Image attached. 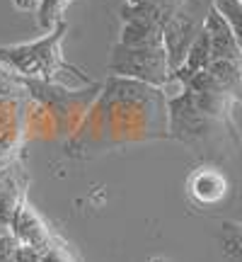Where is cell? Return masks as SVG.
Wrapping results in <instances>:
<instances>
[{
	"label": "cell",
	"mask_w": 242,
	"mask_h": 262,
	"mask_svg": "<svg viewBox=\"0 0 242 262\" xmlns=\"http://www.w3.org/2000/svg\"><path fill=\"white\" fill-rule=\"evenodd\" d=\"M170 139L167 95L162 88L109 75L90 112L78 126L68 150H104L109 146Z\"/></svg>",
	"instance_id": "1"
},
{
	"label": "cell",
	"mask_w": 242,
	"mask_h": 262,
	"mask_svg": "<svg viewBox=\"0 0 242 262\" xmlns=\"http://www.w3.org/2000/svg\"><path fill=\"white\" fill-rule=\"evenodd\" d=\"M235 104L237 100L221 88L191 90L182 85V90L167 95L170 139L211 163L230 160L240 148V134L233 117Z\"/></svg>",
	"instance_id": "2"
},
{
	"label": "cell",
	"mask_w": 242,
	"mask_h": 262,
	"mask_svg": "<svg viewBox=\"0 0 242 262\" xmlns=\"http://www.w3.org/2000/svg\"><path fill=\"white\" fill-rule=\"evenodd\" d=\"M65 27H68L65 19H58L46 37L37 39V41L17 44V47H0V61L10 66L19 78H27V80L58 83L73 88V90L92 85V80L83 71L63 61L61 41H63Z\"/></svg>",
	"instance_id": "3"
},
{
	"label": "cell",
	"mask_w": 242,
	"mask_h": 262,
	"mask_svg": "<svg viewBox=\"0 0 242 262\" xmlns=\"http://www.w3.org/2000/svg\"><path fill=\"white\" fill-rule=\"evenodd\" d=\"M109 75L165 88L167 80L172 78L165 44H160V47H124L116 41L112 47V58H109Z\"/></svg>",
	"instance_id": "4"
},
{
	"label": "cell",
	"mask_w": 242,
	"mask_h": 262,
	"mask_svg": "<svg viewBox=\"0 0 242 262\" xmlns=\"http://www.w3.org/2000/svg\"><path fill=\"white\" fill-rule=\"evenodd\" d=\"M213 3L215 0H184L165 25L162 39H165V51H167L172 73L186 61V54H189L191 44L204 32L206 19L213 10Z\"/></svg>",
	"instance_id": "5"
},
{
	"label": "cell",
	"mask_w": 242,
	"mask_h": 262,
	"mask_svg": "<svg viewBox=\"0 0 242 262\" xmlns=\"http://www.w3.org/2000/svg\"><path fill=\"white\" fill-rule=\"evenodd\" d=\"M228 178H225L221 168L215 165H201L196 168L189 180H186V192L189 196L194 199L196 204L201 206H213V204H221L228 194Z\"/></svg>",
	"instance_id": "6"
},
{
	"label": "cell",
	"mask_w": 242,
	"mask_h": 262,
	"mask_svg": "<svg viewBox=\"0 0 242 262\" xmlns=\"http://www.w3.org/2000/svg\"><path fill=\"white\" fill-rule=\"evenodd\" d=\"M10 233L17 238L19 245H27V248H34V250H41V248H46L54 241L51 228L44 224V219L27 202L17 209V214H15L12 224H10Z\"/></svg>",
	"instance_id": "7"
},
{
	"label": "cell",
	"mask_w": 242,
	"mask_h": 262,
	"mask_svg": "<svg viewBox=\"0 0 242 262\" xmlns=\"http://www.w3.org/2000/svg\"><path fill=\"white\" fill-rule=\"evenodd\" d=\"M29 97H0V148H17L25 134V104Z\"/></svg>",
	"instance_id": "8"
},
{
	"label": "cell",
	"mask_w": 242,
	"mask_h": 262,
	"mask_svg": "<svg viewBox=\"0 0 242 262\" xmlns=\"http://www.w3.org/2000/svg\"><path fill=\"white\" fill-rule=\"evenodd\" d=\"M218 245H221L223 257L228 262H242V224L225 221L221 233H218Z\"/></svg>",
	"instance_id": "9"
},
{
	"label": "cell",
	"mask_w": 242,
	"mask_h": 262,
	"mask_svg": "<svg viewBox=\"0 0 242 262\" xmlns=\"http://www.w3.org/2000/svg\"><path fill=\"white\" fill-rule=\"evenodd\" d=\"M39 262H80V257L65 241L54 235V241L39 250Z\"/></svg>",
	"instance_id": "10"
},
{
	"label": "cell",
	"mask_w": 242,
	"mask_h": 262,
	"mask_svg": "<svg viewBox=\"0 0 242 262\" xmlns=\"http://www.w3.org/2000/svg\"><path fill=\"white\" fill-rule=\"evenodd\" d=\"M213 5L225 17V22L230 25L235 39H237V44L242 49V3L240 0H215Z\"/></svg>",
	"instance_id": "11"
},
{
	"label": "cell",
	"mask_w": 242,
	"mask_h": 262,
	"mask_svg": "<svg viewBox=\"0 0 242 262\" xmlns=\"http://www.w3.org/2000/svg\"><path fill=\"white\" fill-rule=\"evenodd\" d=\"M0 97H29L22 78L3 61H0Z\"/></svg>",
	"instance_id": "12"
},
{
	"label": "cell",
	"mask_w": 242,
	"mask_h": 262,
	"mask_svg": "<svg viewBox=\"0 0 242 262\" xmlns=\"http://www.w3.org/2000/svg\"><path fill=\"white\" fill-rule=\"evenodd\" d=\"M17 248H19V241L12 233L0 235V262H15Z\"/></svg>",
	"instance_id": "13"
},
{
	"label": "cell",
	"mask_w": 242,
	"mask_h": 262,
	"mask_svg": "<svg viewBox=\"0 0 242 262\" xmlns=\"http://www.w3.org/2000/svg\"><path fill=\"white\" fill-rule=\"evenodd\" d=\"M15 262H39V250L27 248V245H19L17 255H15Z\"/></svg>",
	"instance_id": "14"
},
{
	"label": "cell",
	"mask_w": 242,
	"mask_h": 262,
	"mask_svg": "<svg viewBox=\"0 0 242 262\" xmlns=\"http://www.w3.org/2000/svg\"><path fill=\"white\" fill-rule=\"evenodd\" d=\"M12 160H17V148H0V170L8 168Z\"/></svg>",
	"instance_id": "15"
},
{
	"label": "cell",
	"mask_w": 242,
	"mask_h": 262,
	"mask_svg": "<svg viewBox=\"0 0 242 262\" xmlns=\"http://www.w3.org/2000/svg\"><path fill=\"white\" fill-rule=\"evenodd\" d=\"M15 8H19V10H37L39 12V8H41V0H15Z\"/></svg>",
	"instance_id": "16"
},
{
	"label": "cell",
	"mask_w": 242,
	"mask_h": 262,
	"mask_svg": "<svg viewBox=\"0 0 242 262\" xmlns=\"http://www.w3.org/2000/svg\"><path fill=\"white\" fill-rule=\"evenodd\" d=\"M150 262H165V260H162V257H155V260H150Z\"/></svg>",
	"instance_id": "17"
},
{
	"label": "cell",
	"mask_w": 242,
	"mask_h": 262,
	"mask_svg": "<svg viewBox=\"0 0 242 262\" xmlns=\"http://www.w3.org/2000/svg\"><path fill=\"white\" fill-rule=\"evenodd\" d=\"M240 3H242V0H240Z\"/></svg>",
	"instance_id": "18"
}]
</instances>
